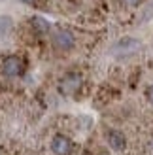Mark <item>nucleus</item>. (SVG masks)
Returning a JSON list of instances; mask_svg holds the SVG:
<instances>
[{"mask_svg": "<svg viewBox=\"0 0 153 155\" xmlns=\"http://www.w3.org/2000/svg\"><path fill=\"white\" fill-rule=\"evenodd\" d=\"M81 85V76L80 74H66L63 78V81H60V93H64V95H72L80 89Z\"/></svg>", "mask_w": 153, "mask_h": 155, "instance_id": "obj_4", "label": "nucleus"}, {"mask_svg": "<svg viewBox=\"0 0 153 155\" xmlns=\"http://www.w3.org/2000/svg\"><path fill=\"white\" fill-rule=\"evenodd\" d=\"M2 72L4 76L8 78H15V76H19L23 72V61L19 57H15V55H10V57H6L2 61Z\"/></svg>", "mask_w": 153, "mask_h": 155, "instance_id": "obj_2", "label": "nucleus"}, {"mask_svg": "<svg viewBox=\"0 0 153 155\" xmlns=\"http://www.w3.org/2000/svg\"><path fill=\"white\" fill-rule=\"evenodd\" d=\"M148 100H149V102L153 104V85H151V87L148 89Z\"/></svg>", "mask_w": 153, "mask_h": 155, "instance_id": "obj_9", "label": "nucleus"}, {"mask_svg": "<svg viewBox=\"0 0 153 155\" xmlns=\"http://www.w3.org/2000/svg\"><path fill=\"white\" fill-rule=\"evenodd\" d=\"M140 48H142V44L138 40H134V38H123V40H119L113 45V53L117 57H125V55H132V53L140 51Z\"/></svg>", "mask_w": 153, "mask_h": 155, "instance_id": "obj_1", "label": "nucleus"}, {"mask_svg": "<svg viewBox=\"0 0 153 155\" xmlns=\"http://www.w3.org/2000/svg\"><path fill=\"white\" fill-rule=\"evenodd\" d=\"M125 2H127V4H131V6H138L142 0H125Z\"/></svg>", "mask_w": 153, "mask_h": 155, "instance_id": "obj_10", "label": "nucleus"}, {"mask_svg": "<svg viewBox=\"0 0 153 155\" xmlns=\"http://www.w3.org/2000/svg\"><path fill=\"white\" fill-rule=\"evenodd\" d=\"M11 28H13V21L10 15H0V36L10 34Z\"/></svg>", "mask_w": 153, "mask_h": 155, "instance_id": "obj_7", "label": "nucleus"}, {"mask_svg": "<svg viewBox=\"0 0 153 155\" xmlns=\"http://www.w3.org/2000/svg\"><path fill=\"white\" fill-rule=\"evenodd\" d=\"M32 27L36 30H40V32H47V30H49V23L45 19H42V17H32Z\"/></svg>", "mask_w": 153, "mask_h": 155, "instance_id": "obj_8", "label": "nucleus"}, {"mask_svg": "<svg viewBox=\"0 0 153 155\" xmlns=\"http://www.w3.org/2000/svg\"><path fill=\"white\" fill-rule=\"evenodd\" d=\"M53 40H55V44L60 49H70L74 45V36L68 32V30H63V28L55 32V38H53Z\"/></svg>", "mask_w": 153, "mask_h": 155, "instance_id": "obj_6", "label": "nucleus"}, {"mask_svg": "<svg viewBox=\"0 0 153 155\" xmlns=\"http://www.w3.org/2000/svg\"><path fill=\"white\" fill-rule=\"evenodd\" d=\"M106 142H108V146L112 150H116V151L125 150V146H127L125 136H123V133H119V130H110V133L106 134Z\"/></svg>", "mask_w": 153, "mask_h": 155, "instance_id": "obj_5", "label": "nucleus"}, {"mask_svg": "<svg viewBox=\"0 0 153 155\" xmlns=\"http://www.w3.org/2000/svg\"><path fill=\"white\" fill-rule=\"evenodd\" d=\"M51 151L55 153V155H70L72 153V142L68 140L66 136L57 134L51 140Z\"/></svg>", "mask_w": 153, "mask_h": 155, "instance_id": "obj_3", "label": "nucleus"}, {"mask_svg": "<svg viewBox=\"0 0 153 155\" xmlns=\"http://www.w3.org/2000/svg\"><path fill=\"white\" fill-rule=\"evenodd\" d=\"M21 2H25V4H34L36 0H21Z\"/></svg>", "mask_w": 153, "mask_h": 155, "instance_id": "obj_11", "label": "nucleus"}]
</instances>
